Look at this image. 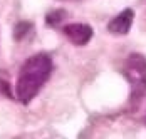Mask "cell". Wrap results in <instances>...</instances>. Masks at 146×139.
<instances>
[{
    "instance_id": "obj_4",
    "label": "cell",
    "mask_w": 146,
    "mask_h": 139,
    "mask_svg": "<svg viewBox=\"0 0 146 139\" xmlns=\"http://www.w3.org/2000/svg\"><path fill=\"white\" fill-rule=\"evenodd\" d=\"M134 20V12L131 9H124L121 14H117L109 24H108V30L114 35H124L129 32Z\"/></svg>"
},
{
    "instance_id": "obj_2",
    "label": "cell",
    "mask_w": 146,
    "mask_h": 139,
    "mask_svg": "<svg viewBox=\"0 0 146 139\" xmlns=\"http://www.w3.org/2000/svg\"><path fill=\"white\" fill-rule=\"evenodd\" d=\"M124 77L131 85V99H138L146 96V59L141 54H131L124 62L123 69Z\"/></svg>"
},
{
    "instance_id": "obj_6",
    "label": "cell",
    "mask_w": 146,
    "mask_h": 139,
    "mask_svg": "<svg viewBox=\"0 0 146 139\" xmlns=\"http://www.w3.org/2000/svg\"><path fill=\"white\" fill-rule=\"evenodd\" d=\"M30 28H32V25H30L29 22H19L14 28V39L15 40H22L30 32Z\"/></svg>"
},
{
    "instance_id": "obj_1",
    "label": "cell",
    "mask_w": 146,
    "mask_h": 139,
    "mask_svg": "<svg viewBox=\"0 0 146 139\" xmlns=\"http://www.w3.org/2000/svg\"><path fill=\"white\" fill-rule=\"evenodd\" d=\"M52 72V59L47 54H35L29 57L17 75L15 82V97L22 104H29L32 99L35 97L42 85H44Z\"/></svg>"
},
{
    "instance_id": "obj_7",
    "label": "cell",
    "mask_w": 146,
    "mask_h": 139,
    "mask_svg": "<svg viewBox=\"0 0 146 139\" xmlns=\"http://www.w3.org/2000/svg\"><path fill=\"white\" fill-rule=\"evenodd\" d=\"M0 92H2L3 96L10 97V99L14 97V94L10 92V87H9V82H7V81H2V79H0Z\"/></svg>"
},
{
    "instance_id": "obj_3",
    "label": "cell",
    "mask_w": 146,
    "mask_h": 139,
    "mask_svg": "<svg viewBox=\"0 0 146 139\" xmlns=\"http://www.w3.org/2000/svg\"><path fill=\"white\" fill-rule=\"evenodd\" d=\"M64 35L72 42L74 45H86L92 37V28L88 24H69L62 28Z\"/></svg>"
},
{
    "instance_id": "obj_5",
    "label": "cell",
    "mask_w": 146,
    "mask_h": 139,
    "mask_svg": "<svg viewBox=\"0 0 146 139\" xmlns=\"http://www.w3.org/2000/svg\"><path fill=\"white\" fill-rule=\"evenodd\" d=\"M66 10H54V12H50V14L45 17V22L50 25V27H57L59 24L66 19Z\"/></svg>"
}]
</instances>
